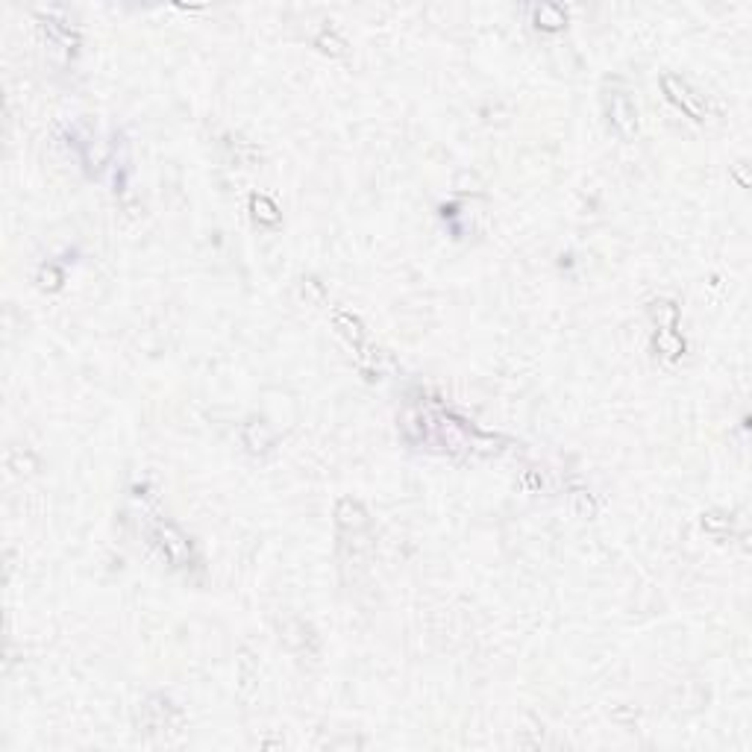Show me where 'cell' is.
<instances>
[{"instance_id":"6da1fadb","label":"cell","mask_w":752,"mask_h":752,"mask_svg":"<svg viewBox=\"0 0 752 752\" xmlns=\"http://www.w3.org/2000/svg\"><path fill=\"white\" fill-rule=\"evenodd\" d=\"M664 91L670 94V101L682 106L691 118H702V97L694 94L682 80H676V77H664Z\"/></svg>"},{"instance_id":"7a4b0ae2","label":"cell","mask_w":752,"mask_h":752,"mask_svg":"<svg viewBox=\"0 0 752 752\" xmlns=\"http://www.w3.org/2000/svg\"><path fill=\"white\" fill-rule=\"evenodd\" d=\"M612 118H614V124L629 135L635 130V109L629 106L626 97H614V106H612Z\"/></svg>"},{"instance_id":"3957f363","label":"cell","mask_w":752,"mask_h":752,"mask_svg":"<svg viewBox=\"0 0 752 752\" xmlns=\"http://www.w3.org/2000/svg\"><path fill=\"white\" fill-rule=\"evenodd\" d=\"M541 18L547 21L544 27H550V30H559L562 24H565V18H567V15H565L559 6H541V9H538V21H541Z\"/></svg>"}]
</instances>
